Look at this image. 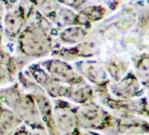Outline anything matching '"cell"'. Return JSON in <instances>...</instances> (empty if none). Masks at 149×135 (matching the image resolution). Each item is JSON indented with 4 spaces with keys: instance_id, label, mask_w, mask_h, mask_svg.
<instances>
[{
    "instance_id": "8fae6325",
    "label": "cell",
    "mask_w": 149,
    "mask_h": 135,
    "mask_svg": "<svg viewBox=\"0 0 149 135\" xmlns=\"http://www.w3.org/2000/svg\"><path fill=\"white\" fill-rule=\"evenodd\" d=\"M66 135H84V133H82L81 132H79V129H78V130L74 131V132L69 133V134H66Z\"/></svg>"
},
{
    "instance_id": "7a4b0ae2",
    "label": "cell",
    "mask_w": 149,
    "mask_h": 135,
    "mask_svg": "<svg viewBox=\"0 0 149 135\" xmlns=\"http://www.w3.org/2000/svg\"><path fill=\"white\" fill-rule=\"evenodd\" d=\"M78 128L91 131L112 132L115 126L116 118L103 109L100 105L89 102L76 109Z\"/></svg>"
},
{
    "instance_id": "30bf717a",
    "label": "cell",
    "mask_w": 149,
    "mask_h": 135,
    "mask_svg": "<svg viewBox=\"0 0 149 135\" xmlns=\"http://www.w3.org/2000/svg\"><path fill=\"white\" fill-rule=\"evenodd\" d=\"M31 135H48L46 130H32Z\"/></svg>"
},
{
    "instance_id": "8992f818",
    "label": "cell",
    "mask_w": 149,
    "mask_h": 135,
    "mask_svg": "<svg viewBox=\"0 0 149 135\" xmlns=\"http://www.w3.org/2000/svg\"><path fill=\"white\" fill-rule=\"evenodd\" d=\"M49 71L54 79L59 81L60 83H66L70 87L85 85V82L82 77L74 72L70 67L65 64H54L49 67Z\"/></svg>"
},
{
    "instance_id": "52a82bcc",
    "label": "cell",
    "mask_w": 149,
    "mask_h": 135,
    "mask_svg": "<svg viewBox=\"0 0 149 135\" xmlns=\"http://www.w3.org/2000/svg\"><path fill=\"white\" fill-rule=\"evenodd\" d=\"M22 121L13 111L2 109L0 111V134L11 135L19 126Z\"/></svg>"
},
{
    "instance_id": "9c48e42d",
    "label": "cell",
    "mask_w": 149,
    "mask_h": 135,
    "mask_svg": "<svg viewBox=\"0 0 149 135\" xmlns=\"http://www.w3.org/2000/svg\"><path fill=\"white\" fill-rule=\"evenodd\" d=\"M11 135H31V132L25 126H19Z\"/></svg>"
},
{
    "instance_id": "6da1fadb",
    "label": "cell",
    "mask_w": 149,
    "mask_h": 135,
    "mask_svg": "<svg viewBox=\"0 0 149 135\" xmlns=\"http://www.w3.org/2000/svg\"><path fill=\"white\" fill-rule=\"evenodd\" d=\"M3 98L21 121L26 122L32 130H44L45 127L31 94L22 93L19 89H12L4 94Z\"/></svg>"
},
{
    "instance_id": "4fadbf2b",
    "label": "cell",
    "mask_w": 149,
    "mask_h": 135,
    "mask_svg": "<svg viewBox=\"0 0 149 135\" xmlns=\"http://www.w3.org/2000/svg\"><path fill=\"white\" fill-rule=\"evenodd\" d=\"M0 135H1V134H0Z\"/></svg>"
},
{
    "instance_id": "ba28073f",
    "label": "cell",
    "mask_w": 149,
    "mask_h": 135,
    "mask_svg": "<svg viewBox=\"0 0 149 135\" xmlns=\"http://www.w3.org/2000/svg\"><path fill=\"white\" fill-rule=\"evenodd\" d=\"M68 98L72 99L74 102L79 105H84L92 102L94 98V93L92 88L86 85L74 86L71 87Z\"/></svg>"
},
{
    "instance_id": "3957f363",
    "label": "cell",
    "mask_w": 149,
    "mask_h": 135,
    "mask_svg": "<svg viewBox=\"0 0 149 135\" xmlns=\"http://www.w3.org/2000/svg\"><path fill=\"white\" fill-rule=\"evenodd\" d=\"M76 109L64 100H56L54 107V121L59 134L66 135L78 130Z\"/></svg>"
},
{
    "instance_id": "7c38bea8",
    "label": "cell",
    "mask_w": 149,
    "mask_h": 135,
    "mask_svg": "<svg viewBox=\"0 0 149 135\" xmlns=\"http://www.w3.org/2000/svg\"><path fill=\"white\" fill-rule=\"evenodd\" d=\"M5 78V72L2 68H0V81Z\"/></svg>"
},
{
    "instance_id": "5b68a950",
    "label": "cell",
    "mask_w": 149,
    "mask_h": 135,
    "mask_svg": "<svg viewBox=\"0 0 149 135\" xmlns=\"http://www.w3.org/2000/svg\"><path fill=\"white\" fill-rule=\"evenodd\" d=\"M111 91L114 97L123 100H131L141 95L140 85L134 77H127L113 85L111 87Z\"/></svg>"
},
{
    "instance_id": "277c9868",
    "label": "cell",
    "mask_w": 149,
    "mask_h": 135,
    "mask_svg": "<svg viewBox=\"0 0 149 135\" xmlns=\"http://www.w3.org/2000/svg\"><path fill=\"white\" fill-rule=\"evenodd\" d=\"M33 77L38 82L39 87L48 94L49 97L53 98H67L69 97L71 87H67L60 83L53 76L46 75L42 72L33 73Z\"/></svg>"
}]
</instances>
